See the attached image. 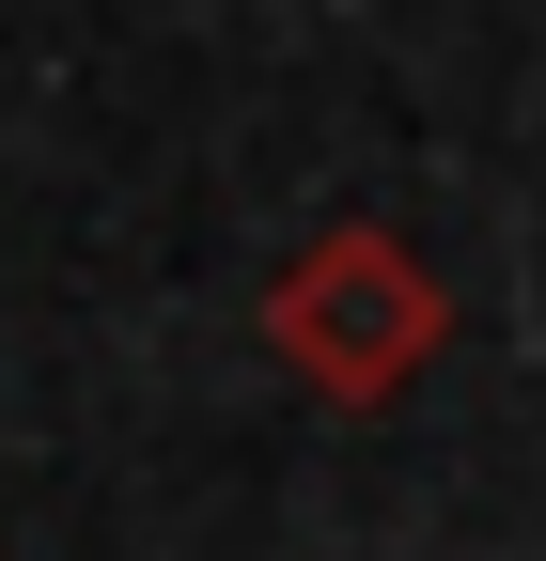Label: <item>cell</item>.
<instances>
[{
    "label": "cell",
    "mask_w": 546,
    "mask_h": 561,
    "mask_svg": "<svg viewBox=\"0 0 546 561\" xmlns=\"http://www.w3.org/2000/svg\"><path fill=\"white\" fill-rule=\"evenodd\" d=\"M437 343H453V280L390 219H328L282 280H265V359L312 405H390L406 375H437Z\"/></svg>",
    "instance_id": "1"
}]
</instances>
